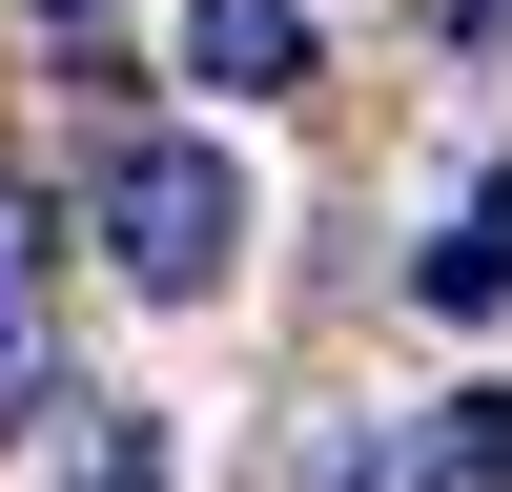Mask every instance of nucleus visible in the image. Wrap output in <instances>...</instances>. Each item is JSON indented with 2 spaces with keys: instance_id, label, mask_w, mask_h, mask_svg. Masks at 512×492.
<instances>
[{
  "instance_id": "2",
  "label": "nucleus",
  "mask_w": 512,
  "mask_h": 492,
  "mask_svg": "<svg viewBox=\"0 0 512 492\" xmlns=\"http://www.w3.org/2000/svg\"><path fill=\"white\" fill-rule=\"evenodd\" d=\"M185 82L287 103V82H308V0H185Z\"/></svg>"
},
{
  "instance_id": "9",
  "label": "nucleus",
  "mask_w": 512,
  "mask_h": 492,
  "mask_svg": "<svg viewBox=\"0 0 512 492\" xmlns=\"http://www.w3.org/2000/svg\"><path fill=\"white\" fill-rule=\"evenodd\" d=\"M41 21H123V0H41Z\"/></svg>"
},
{
  "instance_id": "6",
  "label": "nucleus",
  "mask_w": 512,
  "mask_h": 492,
  "mask_svg": "<svg viewBox=\"0 0 512 492\" xmlns=\"http://www.w3.org/2000/svg\"><path fill=\"white\" fill-rule=\"evenodd\" d=\"M62 492H164V431H144V410H103V431H82V472Z\"/></svg>"
},
{
  "instance_id": "3",
  "label": "nucleus",
  "mask_w": 512,
  "mask_h": 492,
  "mask_svg": "<svg viewBox=\"0 0 512 492\" xmlns=\"http://www.w3.org/2000/svg\"><path fill=\"white\" fill-rule=\"evenodd\" d=\"M390 492H512V390H492V369L410 410V472H390Z\"/></svg>"
},
{
  "instance_id": "5",
  "label": "nucleus",
  "mask_w": 512,
  "mask_h": 492,
  "mask_svg": "<svg viewBox=\"0 0 512 492\" xmlns=\"http://www.w3.org/2000/svg\"><path fill=\"white\" fill-rule=\"evenodd\" d=\"M41 410H62V349H41V308H0V451H21Z\"/></svg>"
},
{
  "instance_id": "8",
  "label": "nucleus",
  "mask_w": 512,
  "mask_h": 492,
  "mask_svg": "<svg viewBox=\"0 0 512 492\" xmlns=\"http://www.w3.org/2000/svg\"><path fill=\"white\" fill-rule=\"evenodd\" d=\"M287 492H390V472H369V431H328V451H308Z\"/></svg>"
},
{
  "instance_id": "4",
  "label": "nucleus",
  "mask_w": 512,
  "mask_h": 492,
  "mask_svg": "<svg viewBox=\"0 0 512 492\" xmlns=\"http://www.w3.org/2000/svg\"><path fill=\"white\" fill-rule=\"evenodd\" d=\"M410 287H431L451 328H472V308H512V164H492L472 205H451V246H431V267H410Z\"/></svg>"
},
{
  "instance_id": "7",
  "label": "nucleus",
  "mask_w": 512,
  "mask_h": 492,
  "mask_svg": "<svg viewBox=\"0 0 512 492\" xmlns=\"http://www.w3.org/2000/svg\"><path fill=\"white\" fill-rule=\"evenodd\" d=\"M41 246H62V226H41V185H0V308H41Z\"/></svg>"
},
{
  "instance_id": "1",
  "label": "nucleus",
  "mask_w": 512,
  "mask_h": 492,
  "mask_svg": "<svg viewBox=\"0 0 512 492\" xmlns=\"http://www.w3.org/2000/svg\"><path fill=\"white\" fill-rule=\"evenodd\" d=\"M226 246H246V164L185 144V123H144V144L103 164V267L144 287V308H205V287H226Z\"/></svg>"
}]
</instances>
